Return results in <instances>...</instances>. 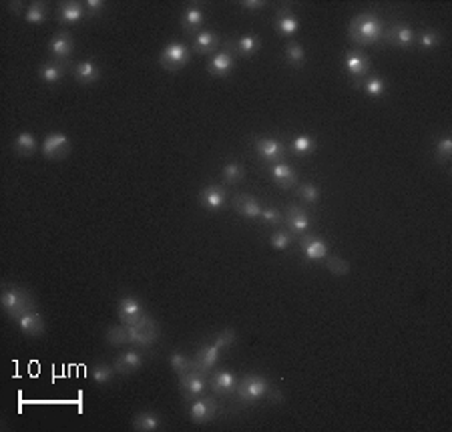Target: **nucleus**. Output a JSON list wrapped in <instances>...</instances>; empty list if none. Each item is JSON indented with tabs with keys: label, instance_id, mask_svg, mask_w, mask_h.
<instances>
[{
	"label": "nucleus",
	"instance_id": "35",
	"mask_svg": "<svg viewBox=\"0 0 452 432\" xmlns=\"http://www.w3.org/2000/svg\"><path fill=\"white\" fill-rule=\"evenodd\" d=\"M115 368H113V364H107V362H99V364H95L91 370H88V378L95 382V384H99V386H107V384H111L113 380H115Z\"/></svg>",
	"mask_w": 452,
	"mask_h": 432
},
{
	"label": "nucleus",
	"instance_id": "30",
	"mask_svg": "<svg viewBox=\"0 0 452 432\" xmlns=\"http://www.w3.org/2000/svg\"><path fill=\"white\" fill-rule=\"evenodd\" d=\"M85 16V8L83 2L77 0H62L57 4V20L60 25H77L81 22Z\"/></svg>",
	"mask_w": 452,
	"mask_h": 432
},
{
	"label": "nucleus",
	"instance_id": "45",
	"mask_svg": "<svg viewBox=\"0 0 452 432\" xmlns=\"http://www.w3.org/2000/svg\"><path fill=\"white\" fill-rule=\"evenodd\" d=\"M293 242V235L288 230H284V228H279L276 230L272 235H270V245L276 249V251H286Z\"/></svg>",
	"mask_w": 452,
	"mask_h": 432
},
{
	"label": "nucleus",
	"instance_id": "36",
	"mask_svg": "<svg viewBox=\"0 0 452 432\" xmlns=\"http://www.w3.org/2000/svg\"><path fill=\"white\" fill-rule=\"evenodd\" d=\"M316 147H318L316 139L312 135H307V133H302V135H295L292 139L290 151L295 157H307V155H312L316 151Z\"/></svg>",
	"mask_w": 452,
	"mask_h": 432
},
{
	"label": "nucleus",
	"instance_id": "44",
	"mask_svg": "<svg viewBox=\"0 0 452 432\" xmlns=\"http://www.w3.org/2000/svg\"><path fill=\"white\" fill-rule=\"evenodd\" d=\"M298 197H300L302 202L310 203V205H316V203L320 202L321 191L316 183L306 181V183H300V185H298Z\"/></svg>",
	"mask_w": 452,
	"mask_h": 432
},
{
	"label": "nucleus",
	"instance_id": "1",
	"mask_svg": "<svg viewBox=\"0 0 452 432\" xmlns=\"http://www.w3.org/2000/svg\"><path fill=\"white\" fill-rule=\"evenodd\" d=\"M386 22L376 13H360L348 25V39L358 46H372L384 41Z\"/></svg>",
	"mask_w": 452,
	"mask_h": 432
},
{
	"label": "nucleus",
	"instance_id": "10",
	"mask_svg": "<svg viewBox=\"0 0 452 432\" xmlns=\"http://www.w3.org/2000/svg\"><path fill=\"white\" fill-rule=\"evenodd\" d=\"M179 386H181V392H183V398L187 402H191V400L204 396L205 390L209 388V376L193 368L191 372L179 378Z\"/></svg>",
	"mask_w": 452,
	"mask_h": 432
},
{
	"label": "nucleus",
	"instance_id": "14",
	"mask_svg": "<svg viewBox=\"0 0 452 432\" xmlns=\"http://www.w3.org/2000/svg\"><path fill=\"white\" fill-rule=\"evenodd\" d=\"M219 358H221V350H219L218 346L213 344L211 340L204 342V344L197 348V352L193 356V368L209 376L211 370L219 364Z\"/></svg>",
	"mask_w": 452,
	"mask_h": 432
},
{
	"label": "nucleus",
	"instance_id": "16",
	"mask_svg": "<svg viewBox=\"0 0 452 432\" xmlns=\"http://www.w3.org/2000/svg\"><path fill=\"white\" fill-rule=\"evenodd\" d=\"M205 25V11L201 8V4H195V2H190L183 13H181V29L187 37H195L204 30Z\"/></svg>",
	"mask_w": 452,
	"mask_h": 432
},
{
	"label": "nucleus",
	"instance_id": "8",
	"mask_svg": "<svg viewBox=\"0 0 452 432\" xmlns=\"http://www.w3.org/2000/svg\"><path fill=\"white\" fill-rule=\"evenodd\" d=\"M190 420L193 424L197 426H204V424H209L213 418L218 417V400L211 398V396H199L195 400L190 402Z\"/></svg>",
	"mask_w": 452,
	"mask_h": 432
},
{
	"label": "nucleus",
	"instance_id": "49",
	"mask_svg": "<svg viewBox=\"0 0 452 432\" xmlns=\"http://www.w3.org/2000/svg\"><path fill=\"white\" fill-rule=\"evenodd\" d=\"M239 6L246 11V13H262L263 8L267 6L265 0H241Z\"/></svg>",
	"mask_w": 452,
	"mask_h": 432
},
{
	"label": "nucleus",
	"instance_id": "27",
	"mask_svg": "<svg viewBox=\"0 0 452 432\" xmlns=\"http://www.w3.org/2000/svg\"><path fill=\"white\" fill-rule=\"evenodd\" d=\"M237 382H239V378L232 370H218L209 376V388L218 396H232L237 388Z\"/></svg>",
	"mask_w": 452,
	"mask_h": 432
},
{
	"label": "nucleus",
	"instance_id": "19",
	"mask_svg": "<svg viewBox=\"0 0 452 432\" xmlns=\"http://www.w3.org/2000/svg\"><path fill=\"white\" fill-rule=\"evenodd\" d=\"M207 71H209L211 77H215V79H227L235 71V55L232 51H227V48L218 51L211 57V60L207 63Z\"/></svg>",
	"mask_w": 452,
	"mask_h": 432
},
{
	"label": "nucleus",
	"instance_id": "2",
	"mask_svg": "<svg viewBox=\"0 0 452 432\" xmlns=\"http://www.w3.org/2000/svg\"><path fill=\"white\" fill-rule=\"evenodd\" d=\"M0 306L4 310V314L16 322L20 316H25L30 310H36L39 303L34 294L27 289L25 286L18 284H4L0 289Z\"/></svg>",
	"mask_w": 452,
	"mask_h": 432
},
{
	"label": "nucleus",
	"instance_id": "22",
	"mask_svg": "<svg viewBox=\"0 0 452 432\" xmlns=\"http://www.w3.org/2000/svg\"><path fill=\"white\" fill-rule=\"evenodd\" d=\"M274 29L277 30V34L279 37H284V39H292L293 34L300 30V18L295 16L292 8H288V6H284V8H279L274 16Z\"/></svg>",
	"mask_w": 452,
	"mask_h": 432
},
{
	"label": "nucleus",
	"instance_id": "20",
	"mask_svg": "<svg viewBox=\"0 0 452 432\" xmlns=\"http://www.w3.org/2000/svg\"><path fill=\"white\" fill-rule=\"evenodd\" d=\"M225 48L232 51L235 55V58H249L253 57V55L262 48V39H260L258 34L249 32V34H241V37H237V39L227 41V46H225Z\"/></svg>",
	"mask_w": 452,
	"mask_h": 432
},
{
	"label": "nucleus",
	"instance_id": "50",
	"mask_svg": "<svg viewBox=\"0 0 452 432\" xmlns=\"http://www.w3.org/2000/svg\"><path fill=\"white\" fill-rule=\"evenodd\" d=\"M6 8H8V13L13 16H20L22 15V8H25V2H20V0H13V2H8L6 4Z\"/></svg>",
	"mask_w": 452,
	"mask_h": 432
},
{
	"label": "nucleus",
	"instance_id": "32",
	"mask_svg": "<svg viewBox=\"0 0 452 432\" xmlns=\"http://www.w3.org/2000/svg\"><path fill=\"white\" fill-rule=\"evenodd\" d=\"M39 149V143H36V137L30 133V131H22L18 133L13 141V151H15L18 157H30L34 155Z\"/></svg>",
	"mask_w": 452,
	"mask_h": 432
},
{
	"label": "nucleus",
	"instance_id": "48",
	"mask_svg": "<svg viewBox=\"0 0 452 432\" xmlns=\"http://www.w3.org/2000/svg\"><path fill=\"white\" fill-rule=\"evenodd\" d=\"M105 2L102 0H85L83 2V8H85V16L87 18H97L105 13Z\"/></svg>",
	"mask_w": 452,
	"mask_h": 432
},
{
	"label": "nucleus",
	"instance_id": "31",
	"mask_svg": "<svg viewBox=\"0 0 452 432\" xmlns=\"http://www.w3.org/2000/svg\"><path fill=\"white\" fill-rule=\"evenodd\" d=\"M131 428L135 432H157L163 428V418L153 410H141L133 418Z\"/></svg>",
	"mask_w": 452,
	"mask_h": 432
},
{
	"label": "nucleus",
	"instance_id": "17",
	"mask_svg": "<svg viewBox=\"0 0 452 432\" xmlns=\"http://www.w3.org/2000/svg\"><path fill=\"white\" fill-rule=\"evenodd\" d=\"M384 41L392 46H398V48H410L416 44V32L404 22H394L390 27H386Z\"/></svg>",
	"mask_w": 452,
	"mask_h": 432
},
{
	"label": "nucleus",
	"instance_id": "4",
	"mask_svg": "<svg viewBox=\"0 0 452 432\" xmlns=\"http://www.w3.org/2000/svg\"><path fill=\"white\" fill-rule=\"evenodd\" d=\"M127 330H129V346L153 348L161 340L159 324H157V320L151 316V314H145L137 324L127 326Z\"/></svg>",
	"mask_w": 452,
	"mask_h": 432
},
{
	"label": "nucleus",
	"instance_id": "25",
	"mask_svg": "<svg viewBox=\"0 0 452 432\" xmlns=\"http://www.w3.org/2000/svg\"><path fill=\"white\" fill-rule=\"evenodd\" d=\"M300 249H302V256L307 261H321V259L328 258V244L312 233H306L300 237Z\"/></svg>",
	"mask_w": 452,
	"mask_h": 432
},
{
	"label": "nucleus",
	"instance_id": "47",
	"mask_svg": "<svg viewBox=\"0 0 452 432\" xmlns=\"http://www.w3.org/2000/svg\"><path fill=\"white\" fill-rule=\"evenodd\" d=\"M262 219L265 225H272V228H277V225H281L284 223V214L274 207V205H263L262 207Z\"/></svg>",
	"mask_w": 452,
	"mask_h": 432
},
{
	"label": "nucleus",
	"instance_id": "9",
	"mask_svg": "<svg viewBox=\"0 0 452 432\" xmlns=\"http://www.w3.org/2000/svg\"><path fill=\"white\" fill-rule=\"evenodd\" d=\"M284 223H286V230L290 231L293 237H302L312 230V217L300 205H290L284 211Z\"/></svg>",
	"mask_w": 452,
	"mask_h": 432
},
{
	"label": "nucleus",
	"instance_id": "28",
	"mask_svg": "<svg viewBox=\"0 0 452 432\" xmlns=\"http://www.w3.org/2000/svg\"><path fill=\"white\" fill-rule=\"evenodd\" d=\"M267 171H270L272 181H274L279 189H292L298 185V173H295V169L290 167L288 163H284V161L270 165Z\"/></svg>",
	"mask_w": 452,
	"mask_h": 432
},
{
	"label": "nucleus",
	"instance_id": "13",
	"mask_svg": "<svg viewBox=\"0 0 452 432\" xmlns=\"http://www.w3.org/2000/svg\"><path fill=\"white\" fill-rule=\"evenodd\" d=\"M145 364V356L141 350H135V348H127L123 350L121 354H117V358L113 360V368L117 376H131L135 372H139Z\"/></svg>",
	"mask_w": 452,
	"mask_h": 432
},
{
	"label": "nucleus",
	"instance_id": "5",
	"mask_svg": "<svg viewBox=\"0 0 452 432\" xmlns=\"http://www.w3.org/2000/svg\"><path fill=\"white\" fill-rule=\"evenodd\" d=\"M191 57H193V53L187 44L173 41L159 53V65L167 72H179L190 65Z\"/></svg>",
	"mask_w": 452,
	"mask_h": 432
},
{
	"label": "nucleus",
	"instance_id": "42",
	"mask_svg": "<svg viewBox=\"0 0 452 432\" xmlns=\"http://www.w3.org/2000/svg\"><path fill=\"white\" fill-rule=\"evenodd\" d=\"M211 342L218 346L221 352H225V350H232L237 342V332L234 328H225V330L215 332L213 336H211Z\"/></svg>",
	"mask_w": 452,
	"mask_h": 432
},
{
	"label": "nucleus",
	"instance_id": "18",
	"mask_svg": "<svg viewBox=\"0 0 452 432\" xmlns=\"http://www.w3.org/2000/svg\"><path fill=\"white\" fill-rule=\"evenodd\" d=\"M199 205L204 207L205 211H209V214H218V211H221V209L227 205V193H225V189L221 188V185H215V183L204 188L201 189V193H199Z\"/></svg>",
	"mask_w": 452,
	"mask_h": 432
},
{
	"label": "nucleus",
	"instance_id": "7",
	"mask_svg": "<svg viewBox=\"0 0 452 432\" xmlns=\"http://www.w3.org/2000/svg\"><path fill=\"white\" fill-rule=\"evenodd\" d=\"M253 149L258 157L270 167L274 163H281L288 155V147L281 143L279 139H270V137H255L253 139Z\"/></svg>",
	"mask_w": 452,
	"mask_h": 432
},
{
	"label": "nucleus",
	"instance_id": "29",
	"mask_svg": "<svg viewBox=\"0 0 452 432\" xmlns=\"http://www.w3.org/2000/svg\"><path fill=\"white\" fill-rule=\"evenodd\" d=\"M67 69H69V63H60V60H46L39 67V79L43 81L44 85H59L60 81L65 79L67 74Z\"/></svg>",
	"mask_w": 452,
	"mask_h": 432
},
{
	"label": "nucleus",
	"instance_id": "6",
	"mask_svg": "<svg viewBox=\"0 0 452 432\" xmlns=\"http://www.w3.org/2000/svg\"><path fill=\"white\" fill-rule=\"evenodd\" d=\"M41 151H43L44 159H51V161H62V159L69 157V155H71V151H73L71 137H69L67 133H62V131H51V133H46V135H44V141H43V147H41Z\"/></svg>",
	"mask_w": 452,
	"mask_h": 432
},
{
	"label": "nucleus",
	"instance_id": "3",
	"mask_svg": "<svg viewBox=\"0 0 452 432\" xmlns=\"http://www.w3.org/2000/svg\"><path fill=\"white\" fill-rule=\"evenodd\" d=\"M270 388H272V382L265 376L258 374V372H249L237 382V388L234 392L235 404L237 406H253L262 400H267Z\"/></svg>",
	"mask_w": 452,
	"mask_h": 432
},
{
	"label": "nucleus",
	"instance_id": "33",
	"mask_svg": "<svg viewBox=\"0 0 452 432\" xmlns=\"http://www.w3.org/2000/svg\"><path fill=\"white\" fill-rule=\"evenodd\" d=\"M356 86H360L364 91L366 97H370V99H380L388 91V85H386L384 77H380V74H368L364 81L358 83Z\"/></svg>",
	"mask_w": 452,
	"mask_h": 432
},
{
	"label": "nucleus",
	"instance_id": "11",
	"mask_svg": "<svg viewBox=\"0 0 452 432\" xmlns=\"http://www.w3.org/2000/svg\"><path fill=\"white\" fill-rule=\"evenodd\" d=\"M145 308H143V302L137 298V296H131V294H125L121 296L117 300V318L121 324H137L141 318L145 316Z\"/></svg>",
	"mask_w": 452,
	"mask_h": 432
},
{
	"label": "nucleus",
	"instance_id": "26",
	"mask_svg": "<svg viewBox=\"0 0 452 432\" xmlns=\"http://www.w3.org/2000/svg\"><path fill=\"white\" fill-rule=\"evenodd\" d=\"M102 72L101 67L95 63V60H81V63H77L73 67V79L79 83V85L88 86V85H95V83H99L101 81Z\"/></svg>",
	"mask_w": 452,
	"mask_h": 432
},
{
	"label": "nucleus",
	"instance_id": "39",
	"mask_svg": "<svg viewBox=\"0 0 452 432\" xmlns=\"http://www.w3.org/2000/svg\"><path fill=\"white\" fill-rule=\"evenodd\" d=\"M105 342L107 346H115V348H121V346H129V330L125 324L119 322L117 326H109L105 330Z\"/></svg>",
	"mask_w": 452,
	"mask_h": 432
},
{
	"label": "nucleus",
	"instance_id": "43",
	"mask_svg": "<svg viewBox=\"0 0 452 432\" xmlns=\"http://www.w3.org/2000/svg\"><path fill=\"white\" fill-rule=\"evenodd\" d=\"M434 159H437V163H440V165H446V163L452 159V139L448 133H446V135H442V137L437 141V147H434Z\"/></svg>",
	"mask_w": 452,
	"mask_h": 432
},
{
	"label": "nucleus",
	"instance_id": "40",
	"mask_svg": "<svg viewBox=\"0 0 452 432\" xmlns=\"http://www.w3.org/2000/svg\"><path fill=\"white\" fill-rule=\"evenodd\" d=\"M46 18H48V4L43 2V0L30 2L29 8L25 11V20H27L29 25H34V27L43 25Z\"/></svg>",
	"mask_w": 452,
	"mask_h": 432
},
{
	"label": "nucleus",
	"instance_id": "38",
	"mask_svg": "<svg viewBox=\"0 0 452 432\" xmlns=\"http://www.w3.org/2000/svg\"><path fill=\"white\" fill-rule=\"evenodd\" d=\"M169 366H171L173 374H175L177 378H181V376H185L187 372L193 370V358L187 356L185 352L175 350V352H171V354H169Z\"/></svg>",
	"mask_w": 452,
	"mask_h": 432
},
{
	"label": "nucleus",
	"instance_id": "46",
	"mask_svg": "<svg viewBox=\"0 0 452 432\" xmlns=\"http://www.w3.org/2000/svg\"><path fill=\"white\" fill-rule=\"evenodd\" d=\"M326 270L332 272L334 275H348L350 274V263L344 258L328 256V258H326Z\"/></svg>",
	"mask_w": 452,
	"mask_h": 432
},
{
	"label": "nucleus",
	"instance_id": "12",
	"mask_svg": "<svg viewBox=\"0 0 452 432\" xmlns=\"http://www.w3.org/2000/svg\"><path fill=\"white\" fill-rule=\"evenodd\" d=\"M344 69L348 72V77L358 83L360 79H366V77L370 74V71H372V63H370V58H368V55H366L364 51L352 48V51L346 53V57H344Z\"/></svg>",
	"mask_w": 452,
	"mask_h": 432
},
{
	"label": "nucleus",
	"instance_id": "15",
	"mask_svg": "<svg viewBox=\"0 0 452 432\" xmlns=\"http://www.w3.org/2000/svg\"><path fill=\"white\" fill-rule=\"evenodd\" d=\"M48 53L55 60L69 63V58L73 57L74 53L73 34L69 30H57L48 41Z\"/></svg>",
	"mask_w": 452,
	"mask_h": 432
},
{
	"label": "nucleus",
	"instance_id": "37",
	"mask_svg": "<svg viewBox=\"0 0 452 432\" xmlns=\"http://www.w3.org/2000/svg\"><path fill=\"white\" fill-rule=\"evenodd\" d=\"M246 179V167L237 161H230L221 167V181L225 185H237Z\"/></svg>",
	"mask_w": 452,
	"mask_h": 432
},
{
	"label": "nucleus",
	"instance_id": "23",
	"mask_svg": "<svg viewBox=\"0 0 452 432\" xmlns=\"http://www.w3.org/2000/svg\"><path fill=\"white\" fill-rule=\"evenodd\" d=\"M232 207L235 209V214L246 219H260L262 217V203L260 199H255L253 195L248 193H237L232 197Z\"/></svg>",
	"mask_w": 452,
	"mask_h": 432
},
{
	"label": "nucleus",
	"instance_id": "34",
	"mask_svg": "<svg viewBox=\"0 0 452 432\" xmlns=\"http://www.w3.org/2000/svg\"><path fill=\"white\" fill-rule=\"evenodd\" d=\"M284 57H286V63H288L292 69H304V67H306V48H304V44L298 43V41H290V43L286 44Z\"/></svg>",
	"mask_w": 452,
	"mask_h": 432
},
{
	"label": "nucleus",
	"instance_id": "41",
	"mask_svg": "<svg viewBox=\"0 0 452 432\" xmlns=\"http://www.w3.org/2000/svg\"><path fill=\"white\" fill-rule=\"evenodd\" d=\"M416 44L424 51H432L442 44V34L434 29H424L420 34H416Z\"/></svg>",
	"mask_w": 452,
	"mask_h": 432
},
{
	"label": "nucleus",
	"instance_id": "24",
	"mask_svg": "<svg viewBox=\"0 0 452 432\" xmlns=\"http://www.w3.org/2000/svg\"><path fill=\"white\" fill-rule=\"evenodd\" d=\"M16 326L20 328V332L29 338H41L46 332V322H44L43 314L36 310H30L25 316H20L16 320Z\"/></svg>",
	"mask_w": 452,
	"mask_h": 432
},
{
	"label": "nucleus",
	"instance_id": "21",
	"mask_svg": "<svg viewBox=\"0 0 452 432\" xmlns=\"http://www.w3.org/2000/svg\"><path fill=\"white\" fill-rule=\"evenodd\" d=\"M221 44V39L215 30H201L199 34L193 37V43H191V53L199 55V57H207V55H215Z\"/></svg>",
	"mask_w": 452,
	"mask_h": 432
}]
</instances>
